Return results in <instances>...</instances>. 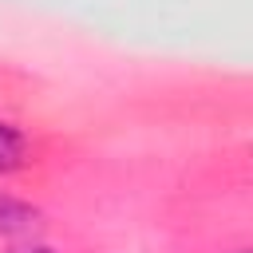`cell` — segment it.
<instances>
[{
	"instance_id": "cell-1",
	"label": "cell",
	"mask_w": 253,
	"mask_h": 253,
	"mask_svg": "<svg viewBox=\"0 0 253 253\" xmlns=\"http://www.w3.org/2000/svg\"><path fill=\"white\" fill-rule=\"evenodd\" d=\"M40 225H43L40 206H32L28 198H20V194L0 186V237H12V241L16 237H32V233H40Z\"/></svg>"
},
{
	"instance_id": "cell-2",
	"label": "cell",
	"mask_w": 253,
	"mask_h": 253,
	"mask_svg": "<svg viewBox=\"0 0 253 253\" xmlns=\"http://www.w3.org/2000/svg\"><path fill=\"white\" fill-rule=\"evenodd\" d=\"M28 162H32V138H28V130L20 123H12V119L0 115V178L20 174Z\"/></svg>"
},
{
	"instance_id": "cell-3",
	"label": "cell",
	"mask_w": 253,
	"mask_h": 253,
	"mask_svg": "<svg viewBox=\"0 0 253 253\" xmlns=\"http://www.w3.org/2000/svg\"><path fill=\"white\" fill-rule=\"evenodd\" d=\"M8 253H63V249H55V245H47V241H40V237L32 233V237H16V241L8 245Z\"/></svg>"
},
{
	"instance_id": "cell-4",
	"label": "cell",
	"mask_w": 253,
	"mask_h": 253,
	"mask_svg": "<svg viewBox=\"0 0 253 253\" xmlns=\"http://www.w3.org/2000/svg\"><path fill=\"white\" fill-rule=\"evenodd\" d=\"M237 253H245V249H237Z\"/></svg>"
}]
</instances>
